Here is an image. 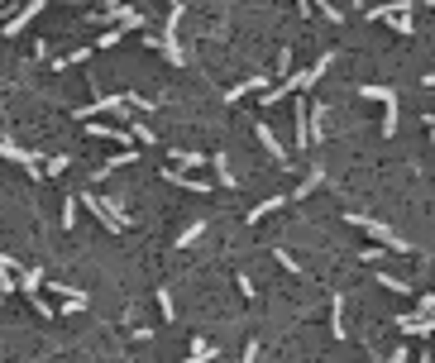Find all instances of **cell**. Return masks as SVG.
Returning a JSON list of instances; mask_svg holds the SVG:
<instances>
[{"mask_svg": "<svg viewBox=\"0 0 435 363\" xmlns=\"http://www.w3.org/2000/svg\"><path fill=\"white\" fill-rule=\"evenodd\" d=\"M344 225H359L378 249H397V254H412V239H402L392 225H383V220H368V215H344Z\"/></svg>", "mask_w": 435, "mask_h": 363, "instance_id": "cell-1", "label": "cell"}, {"mask_svg": "<svg viewBox=\"0 0 435 363\" xmlns=\"http://www.w3.org/2000/svg\"><path fill=\"white\" fill-rule=\"evenodd\" d=\"M82 206H87V210H91V215L106 225L110 234H120V230H129V225H134V220L124 215V206H120V201H110V196H96V191H87V196H82Z\"/></svg>", "mask_w": 435, "mask_h": 363, "instance_id": "cell-2", "label": "cell"}, {"mask_svg": "<svg viewBox=\"0 0 435 363\" xmlns=\"http://www.w3.org/2000/svg\"><path fill=\"white\" fill-rule=\"evenodd\" d=\"M34 14H43V0H29V5H19V10H14V14H10V19L0 24V34H5V38H14V34H24Z\"/></svg>", "mask_w": 435, "mask_h": 363, "instance_id": "cell-3", "label": "cell"}, {"mask_svg": "<svg viewBox=\"0 0 435 363\" xmlns=\"http://www.w3.org/2000/svg\"><path fill=\"white\" fill-rule=\"evenodd\" d=\"M330 63H335V58H330V53H321V58H316V67H306V72H297V77H282V82L292 87V96H302V91L311 87V82H321V77H326Z\"/></svg>", "mask_w": 435, "mask_h": 363, "instance_id": "cell-4", "label": "cell"}, {"mask_svg": "<svg viewBox=\"0 0 435 363\" xmlns=\"http://www.w3.org/2000/svg\"><path fill=\"white\" fill-rule=\"evenodd\" d=\"M292 120H297V148H311V105L297 96V105H292Z\"/></svg>", "mask_w": 435, "mask_h": 363, "instance_id": "cell-5", "label": "cell"}, {"mask_svg": "<svg viewBox=\"0 0 435 363\" xmlns=\"http://www.w3.org/2000/svg\"><path fill=\"white\" fill-rule=\"evenodd\" d=\"M254 134H258V144H263V148H268V158H273V163H282V168H287V148H282V144H278V134H273V129H268V124H263V120H258V124H254Z\"/></svg>", "mask_w": 435, "mask_h": 363, "instance_id": "cell-6", "label": "cell"}, {"mask_svg": "<svg viewBox=\"0 0 435 363\" xmlns=\"http://www.w3.org/2000/svg\"><path fill=\"white\" fill-rule=\"evenodd\" d=\"M254 91L263 96V91H268V77H249V82L230 87V91H225V105H234V100H244V96H254Z\"/></svg>", "mask_w": 435, "mask_h": 363, "instance_id": "cell-7", "label": "cell"}, {"mask_svg": "<svg viewBox=\"0 0 435 363\" xmlns=\"http://www.w3.org/2000/svg\"><path fill=\"white\" fill-rule=\"evenodd\" d=\"M87 134H91V139H106V144H129V139H134L129 129H115V124H87Z\"/></svg>", "mask_w": 435, "mask_h": 363, "instance_id": "cell-8", "label": "cell"}, {"mask_svg": "<svg viewBox=\"0 0 435 363\" xmlns=\"http://www.w3.org/2000/svg\"><path fill=\"white\" fill-rule=\"evenodd\" d=\"M397 330L402 335H435V316L421 320V316H397Z\"/></svg>", "mask_w": 435, "mask_h": 363, "instance_id": "cell-9", "label": "cell"}, {"mask_svg": "<svg viewBox=\"0 0 435 363\" xmlns=\"http://www.w3.org/2000/svg\"><path fill=\"white\" fill-rule=\"evenodd\" d=\"M287 201H292V196H268V201H258V206L249 210V225H258V220H268V215H273V210H282Z\"/></svg>", "mask_w": 435, "mask_h": 363, "instance_id": "cell-10", "label": "cell"}, {"mask_svg": "<svg viewBox=\"0 0 435 363\" xmlns=\"http://www.w3.org/2000/svg\"><path fill=\"white\" fill-rule=\"evenodd\" d=\"M38 287H43V268H19V292L34 301L38 296Z\"/></svg>", "mask_w": 435, "mask_h": 363, "instance_id": "cell-11", "label": "cell"}, {"mask_svg": "<svg viewBox=\"0 0 435 363\" xmlns=\"http://www.w3.org/2000/svg\"><path fill=\"white\" fill-rule=\"evenodd\" d=\"M134 158H139V153H134V148H124V153H115V158H110L106 168H96V177H91V182H106L110 173H120V168H129V163H134Z\"/></svg>", "mask_w": 435, "mask_h": 363, "instance_id": "cell-12", "label": "cell"}, {"mask_svg": "<svg viewBox=\"0 0 435 363\" xmlns=\"http://www.w3.org/2000/svg\"><path fill=\"white\" fill-rule=\"evenodd\" d=\"M163 182H172V186H182V191H211V182L182 177V173H177V168H163Z\"/></svg>", "mask_w": 435, "mask_h": 363, "instance_id": "cell-13", "label": "cell"}, {"mask_svg": "<svg viewBox=\"0 0 435 363\" xmlns=\"http://www.w3.org/2000/svg\"><path fill=\"white\" fill-rule=\"evenodd\" d=\"M91 58V48H72V53H63V58H53V72H67V67H82Z\"/></svg>", "mask_w": 435, "mask_h": 363, "instance_id": "cell-14", "label": "cell"}, {"mask_svg": "<svg viewBox=\"0 0 435 363\" xmlns=\"http://www.w3.org/2000/svg\"><path fill=\"white\" fill-rule=\"evenodd\" d=\"M359 96H364V100H378L383 110L397 105V91H392V87H359Z\"/></svg>", "mask_w": 435, "mask_h": 363, "instance_id": "cell-15", "label": "cell"}, {"mask_svg": "<svg viewBox=\"0 0 435 363\" xmlns=\"http://www.w3.org/2000/svg\"><path fill=\"white\" fill-rule=\"evenodd\" d=\"M321 182H326V173H321V168H311V173H306V182H297V191H292V201H302V196H311V191H316Z\"/></svg>", "mask_w": 435, "mask_h": 363, "instance_id": "cell-16", "label": "cell"}, {"mask_svg": "<svg viewBox=\"0 0 435 363\" xmlns=\"http://www.w3.org/2000/svg\"><path fill=\"white\" fill-rule=\"evenodd\" d=\"M330 335L344 340V296H335V306H330Z\"/></svg>", "mask_w": 435, "mask_h": 363, "instance_id": "cell-17", "label": "cell"}, {"mask_svg": "<svg viewBox=\"0 0 435 363\" xmlns=\"http://www.w3.org/2000/svg\"><path fill=\"white\" fill-rule=\"evenodd\" d=\"M172 163H177V173H182V168H201L206 158H201V153H192V148H172Z\"/></svg>", "mask_w": 435, "mask_h": 363, "instance_id": "cell-18", "label": "cell"}, {"mask_svg": "<svg viewBox=\"0 0 435 363\" xmlns=\"http://www.w3.org/2000/svg\"><path fill=\"white\" fill-rule=\"evenodd\" d=\"M201 234H206V220H192V225H187V230L177 234V249H187V244H197Z\"/></svg>", "mask_w": 435, "mask_h": 363, "instance_id": "cell-19", "label": "cell"}, {"mask_svg": "<svg viewBox=\"0 0 435 363\" xmlns=\"http://www.w3.org/2000/svg\"><path fill=\"white\" fill-rule=\"evenodd\" d=\"M378 282H383L388 292H397V296H412V287H407L402 277H392V272H378Z\"/></svg>", "mask_w": 435, "mask_h": 363, "instance_id": "cell-20", "label": "cell"}, {"mask_svg": "<svg viewBox=\"0 0 435 363\" xmlns=\"http://www.w3.org/2000/svg\"><path fill=\"white\" fill-rule=\"evenodd\" d=\"M158 311H163V320H177V306H172V292H168V287H158Z\"/></svg>", "mask_w": 435, "mask_h": 363, "instance_id": "cell-21", "label": "cell"}, {"mask_svg": "<svg viewBox=\"0 0 435 363\" xmlns=\"http://www.w3.org/2000/svg\"><path fill=\"white\" fill-rule=\"evenodd\" d=\"M211 163H216V177H220V186H239V182H234V173H230V163H225V153H216Z\"/></svg>", "mask_w": 435, "mask_h": 363, "instance_id": "cell-22", "label": "cell"}, {"mask_svg": "<svg viewBox=\"0 0 435 363\" xmlns=\"http://www.w3.org/2000/svg\"><path fill=\"white\" fill-rule=\"evenodd\" d=\"M129 134H134L139 144H158V134H153V129H148L144 120H134V124H129Z\"/></svg>", "mask_w": 435, "mask_h": 363, "instance_id": "cell-23", "label": "cell"}, {"mask_svg": "<svg viewBox=\"0 0 435 363\" xmlns=\"http://www.w3.org/2000/svg\"><path fill=\"white\" fill-rule=\"evenodd\" d=\"M392 134H397V105L383 110V139H392Z\"/></svg>", "mask_w": 435, "mask_h": 363, "instance_id": "cell-24", "label": "cell"}, {"mask_svg": "<svg viewBox=\"0 0 435 363\" xmlns=\"http://www.w3.org/2000/svg\"><path fill=\"white\" fill-rule=\"evenodd\" d=\"M58 173H67V158H63V153H53V158L43 163V177H58Z\"/></svg>", "mask_w": 435, "mask_h": 363, "instance_id": "cell-25", "label": "cell"}, {"mask_svg": "<svg viewBox=\"0 0 435 363\" xmlns=\"http://www.w3.org/2000/svg\"><path fill=\"white\" fill-rule=\"evenodd\" d=\"M72 225H77V196L63 201V230H72Z\"/></svg>", "mask_w": 435, "mask_h": 363, "instance_id": "cell-26", "label": "cell"}, {"mask_svg": "<svg viewBox=\"0 0 435 363\" xmlns=\"http://www.w3.org/2000/svg\"><path fill=\"white\" fill-rule=\"evenodd\" d=\"M273 258H278V263H282L287 272H297V277H302V263H297V258H292L287 249H273Z\"/></svg>", "mask_w": 435, "mask_h": 363, "instance_id": "cell-27", "label": "cell"}, {"mask_svg": "<svg viewBox=\"0 0 435 363\" xmlns=\"http://www.w3.org/2000/svg\"><path fill=\"white\" fill-rule=\"evenodd\" d=\"M412 316H421V320H431V316H435V292H431V296H421V301H416V311H412Z\"/></svg>", "mask_w": 435, "mask_h": 363, "instance_id": "cell-28", "label": "cell"}, {"mask_svg": "<svg viewBox=\"0 0 435 363\" xmlns=\"http://www.w3.org/2000/svg\"><path fill=\"white\" fill-rule=\"evenodd\" d=\"M292 67V48H278V63H273V77H282Z\"/></svg>", "mask_w": 435, "mask_h": 363, "instance_id": "cell-29", "label": "cell"}, {"mask_svg": "<svg viewBox=\"0 0 435 363\" xmlns=\"http://www.w3.org/2000/svg\"><path fill=\"white\" fill-rule=\"evenodd\" d=\"M63 311H67V316H77V311H87V292H77V296H67V301H63Z\"/></svg>", "mask_w": 435, "mask_h": 363, "instance_id": "cell-30", "label": "cell"}, {"mask_svg": "<svg viewBox=\"0 0 435 363\" xmlns=\"http://www.w3.org/2000/svg\"><path fill=\"white\" fill-rule=\"evenodd\" d=\"M120 38H124V29H106V34H101V38H96V48H115V43H120Z\"/></svg>", "mask_w": 435, "mask_h": 363, "instance_id": "cell-31", "label": "cell"}, {"mask_svg": "<svg viewBox=\"0 0 435 363\" xmlns=\"http://www.w3.org/2000/svg\"><path fill=\"white\" fill-rule=\"evenodd\" d=\"M359 258H364V263H378V258H388V249H378V244H368V249H364Z\"/></svg>", "mask_w": 435, "mask_h": 363, "instance_id": "cell-32", "label": "cell"}, {"mask_svg": "<svg viewBox=\"0 0 435 363\" xmlns=\"http://www.w3.org/2000/svg\"><path fill=\"white\" fill-rule=\"evenodd\" d=\"M244 363H258V340H249V344H244Z\"/></svg>", "mask_w": 435, "mask_h": 363, "instance_id": "cell-33", "label": "cell"}, {"mask_svg": "<svg viewBox=\"0 0 435 363\" xmlns=\"http://www.w3.org/2000/svg\"><path fill=\"white\" fill-rule=\"evenodd\" d=\"M388 363H407V349H392V354H388Z\"/></svg>", "mask_w": 435, "mask_h": 363, "instance_id": "cell-34", "label": "cell"}, {"mask_svg": "<svg viewBox=\"0 0 435 363\" xmlns=\"http://www.w3.org/2000/svg\"><path fill=\"white\" fill-rule=\"evenodd\" d=\"M426 87H435V72H426Z\"/></svg>", "mask_w": 435, "mask_h": 363, "instance_id": "cell-35", "label": "cell"}, {"mask_svg": "<svg viewBox=\"0 0 435 363\" xmlns=\"http://www.w3.org/2000/svg\"><path fill=\"white\" fill-rule=\"evenodd\" d=\"M416 363H431V354H421V359H416Z\"/></svg>", "mask_w": 435, "mask_h": 363, "instance_id": "cell-36", "label": "cell"}, {"mask_svg": "<svg viewBox=\"0 0 435 363\" xmlns=\"http://www.w3.org/2000/svg\"><path fill=\"white\" fill-rule=\"evenodd\" d=\"M431 144H435V129H431Z\"/></svg>", "mask_w": 435, "mask_h": 363, "instance_id": "cell-37", "label": "cell"}]
</instances>
